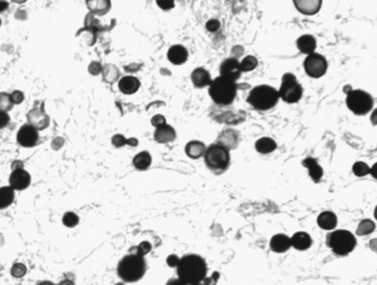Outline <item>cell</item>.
I'll return each instance as SVG.
<instances>
[{
  "label": "cell",
  "mask_w": 377,
  "mask_h": 285,
  "mask_svg": "<svg viewBox=\"0 0 377 285\" xmlns=\"http://www.w3.org/2000/svg\"><path fill=\"white\" fill-rule=\"evenodd\" d=\"M10 121V117L8 115V112L5 111H0V129L5 128L8 126Z\"/></svg>",
  "instance_id": "44"
},
{
  "label": "cell",
  "mask_w": 377,
  "mask_h": 285,
  "mask_svg": "<svg viewBox=\"0 0 377 285\" xmlns=\"http://www.w3.org/2000/svg\"><path fill=\"white\" fill-rule=\"evenodd\" d=\"M220 76L235 82V81L240 78L242 73L240 62L236 59H233V58L226 59L225 61H223L222 64H220Z\"/></svg>",
  "instance_id": "12"
},
{
  "label": "cell",
  "mask_w": 377,
  "mask_h": 285,
  "mask_svg": "<svg viewBox=\"0 0 377 285\" xmlns=\"http://www.w3.org/2000/svg\"><path fill=\"white\" fill-rule=\"evenodd\" d=\"M377 164H374V165H373V168H371V173L370 174H372L373 175V178H377Z\"/></svg>",
  "instance_id": "47"
},
{
  "label": "cell",
  "mask_w": 377,
  "mask_h": 285,
  "mask_svg": "<svg viewBox=\"0 0 377 285\" xmlns=\"http://www.w3.org/2000/svg\"><path fill=\"white\" fill-rule=\"evenodd\" d=\"M166 285H187V284L184 283L183 281L179 280V279H173V280L168 281Z\"/></svg>",
  "instance_id": "46"
},
{
  "label": "cell",
  "mask_w": 377,
  "mask_h": 285,
  "mask_svg": "<svg viewBox=\"0 0 377 285\" xmlns=\"http://www.w3.org/2000/svg\"><path fill=\"white\" fill-rule=\"evenodd\" d=\"M352 172L356 177H365V175L371 173V168L364 162H356L352 166Z\"/></svg>",
  "instance_id": "34"
},
{
  "label": "cell",
  "mask_w": 377,
  "mask_h": 285,
  "mask_svg": "<svg viewBox=\"0 0 377 285\" xmlns=\"http://www.w3.org/2000/svg\"><path fill=\"white\" fill-rule=\"evenodd\" d=\"M236 92V83L220 75L215 80H212L210 84V96L212 100L219 106L231 105L235 100Z\"/></svg>",
  "instance_id": "4"
},
{
  "label": "cell",
  "mask_w": 377,
  "mask_h": 285,
  "mask_svg": "<svg viewBox=\"0 0 377 285\" xmlns=\"http://www.w3.org/2000/svg\"><path fill=\"white\" fill-rule=\"evenodd\" d=\"M36 285H56V284L51 282V281H42V282H39Z\"/></svg>",
  "instance_id": "50"
},
{
  "label": "cell",
  "mask_w": 377,
  "mask_h": 285,
  "mask_svg": "<svg viewBox=\"0 0 377 285\" xmlns=\"http://www.w3.org/2000/svg\"><path fill=\"white\" fill-rule=\"evenodd\" d=\"M0 25H1V19H0Z\"/></svg>",
  "instance_id": "52"
},
{
  "label": "cell",
  "mask_w": 377,
  "mask_h": 285,
  "mask_svg": "<svg viewBox=\"0 0 377 285\" xmlns=\"http://www.w3.org/2000/svg\"><path fill=\"white\" fill-rule=\"evenodd\" d=\"M240 67H241V71L242 72H249V71H252L254 70L257 67V59L255 58V56L253 55H249V56H245V58L243 59V61L240 63Z\"/></svg>",
  "instance_id": "32"
},
{
  "label": "cell",
  "mask_w": 377,
  "mask_h": 285,
  "mask_svg": "<svg viewBox=\"0 0 377 285\" xmlns=\"http://www.w3.org/2000/svg\"><path fill=\"white\" fill-rule=\"evenodd\" d=\"M31 181V174L26 170H13L9 177V186L14 191H23L30 186Z\"/></svg>",
  "instance_id": "11"
},
{
  "label": "cell",
  "mask_w": 377,
  "mask_h": 285,
  "mask_svg": "<svg viewBox=\"0 0 377 285\" xmlns=\"http://www.w3.org/2000/svg\"><path fill=\"white\" fill-rule=\"evenodd\" d=\"M190 285H202L200 283H197V284H190Z\"/></svg>",
  "instance_id": "51"
},
{
  "label": "cell",
  "mask_w": 377,
  "mask_h": 285,
  "mask_svg": "<svg viewBox=\"0 0 377 285\" xmlns=\"http://www.w3.org/2000/svg\"><path fill=\"white\" fill-rule=\"evenodd\" d=\"M80 218L74 213H66L63 215V225L68 228H73L79 225Z\"/></svg>",
  "instance_id": "35"
},
{
  "label": "cell",
  "mask_w": 377,
  "mask_h": 285,
  "mask_svg": "<svg viewBox=\"0 0 377 285\" xmlns=\"http://www.w3.org/2000/svg\"><path fill=\"white\" fill-rule=\"evenodd\" d=\"M297 46L303 54H313L317 47V40L311 35H302L297 39Z\"/></svg>",
  "instance_id": "22"
},
{
  "label": "cell",
  "mask_w": 377,
  "mask_h": 285,
  "mask_svg": "<svg viewBox=\"0 0 377 285\" xmlns=\"http://www.w3.org/2000/svg\"><path fill=\"white\" fill-rule=\"evenodd\" d=\"M13 103H11L10 95L6 92H0V111L8 112L13 109Z\"/></svg>",
  "instance_id": "33"
},
{
  "label": "cell",
  "mask_w": 377,
  "mask_h": 285,
  "mask_svg": "<svg viewBox=\"0 0 377 285\" xmlns=\"http://www.w3.org/2000/svg\"><path fill=\"white\" fill-rule=\"evenodd\" d=\"M347 107L349 108L355 115L363 116L372 110L374 106L373 97L363 90H352L347 95L346 98Z\"/></svg>",
  "instance_id": "7"
},
{
  "label": "cell",
  "mask_w": 377,
  "mask_h": 285,
  "mask_svg": "<svg viewBox=\"0 0 377 285\" xmlns=\"http://www.w3.org/2000/svg\"><path fill=\"white\" fill-rule=\"evenodd\" d=\"M303 67H305L307 74L311 76V78L318 79L321 78L326 73L328 63L325 56L318 54V53H313V54L307 56Z\"/></svg>",
  "instance_id": "9"
},
{
  "label": "cell",
  "mask_w": 377,
  "mask_h": 285,
  "mask_svg": "<svg viewBox=\"0 0 377 285\" xmlns=\"http://www.w3.org/2000/svg\"><path fill=\"white\" fill-rule=\"evenodd\" d=\"M10 99L13 105H19L23 103L24 99H25V95H24V92L22 91L15 90L10 93Z\"/></svg>",
  "instance_id": "39"
},
{
  "label": "cell",
  "mask_w": 377,
  "mask_h": 285,
  "mask_svg": "<svg viewBox=\"0 0 377 285\" xmlns=\"http://www.w3.org/2000/svg\"><path fill=\"white\" fill-rule=\"evenodd\" d=\"M255 148L261 154H270L277 148V142L270 137H262L256 141Z\"/></svg>",
  "instance_id": "27"
},
{
  "label": "cell",
  "mask_w": 377,
  "mask_h": 285,
  "mask_svg": "<svg viewBox=\"0 0 377 285\" xmlns=\"http://www.w3.org/2000/svg\"><path fill=\"white\" fill-rule=\"evenodd\" d=\"M168 60L175 65L184 64L188 59V51L183 45H174L168 50Z\"/></svg>",
  "instance_id": "17"
},
{
  "label": "cell",
  "mask_w": 377,
  "mask_h": 285,
  "mask_svg": "<svg viewBox=\"0 0 377 285\" xmlns=\"http://www.w3.org/2000/svg\"><path fill=\"white\" fill-rule=\"evenodd\" d=\"M375 230V222H373L371 219H364L359 222L356 233L359 236H366L372 234Z\"/></svg>",
  "instance_id": "30"
},
{
  "label": "cell",
  "mask_w": 377,
  "mask_h": 285,
  "mask_svg": "<svg viewBox=\"0 0 377 285\" xmlns=\"http://www.w3.org/2000/svg\"><path fill=\"white\" fill-rule=\"evenodd\" d=\"M327 244L335 254L347 255L355 248L356 238L348 230H335L328 235Z\"/></svg>",
  "instance_id": "5"
},
{
  "label": "cell",
  "mask_w": 377,
  "mask_h": 285,
  "mask_svg": "<svg viewBox=\"0 0 377 285\" xmlns=\"http://www.w3.org/2000/svg\"><path fill=\"white\" fill-rule=\"evenodd\" d=\"M205 150H206V146H205L203 142L199 141H191L188 142L185 147L186 155L192 158V160H197V158L204 156Z\"/></svg>",
  "instance_id": "24"
},
{
  "label": "cell",
  "mask_w": 377,
  "mask_h": 285,
  "mask_svg": "<svg viewBox=\"0 0 377 285\" xmlns=\"http://www.w3.org/2000/svg\"><path fill=\"white\" fill-rule=\"evenodd\" d=\"M102 69H103V67H102L100 62H96V61H94V62L89 65V72L91 73L92 75L100 74L102 72Z\"/></svg>",
  "instance_id": "40"
},
{
  "label": "cell",
  "mask_w": 377,
  "mask_h": 285,
  "mask_svg": "<svg viewBox=\"0 0 377 285\" xmlns=\"http://www.w3.org/2000/svg\"><path fill=\"white\" fill-rule=\"evenodd\" d=\"M57 285H75V284H74V282H72L71 280H65V281H62V282H61L60 284H57Z\"/></svg>",
  "instance_id": "49"
},
{
  "label": "cell",
  "mask_w": 377,
  "mask_h": 285,
  "mask_svg": "<svg viewBox=\"0 0 377 285\" xmlns=\"http://www.w3.org/2000/svg\"><path fill=\"white\" fill-rule=\"evenodd\" d=\"M102 73H103V78L106 82L113 83L114 81H117L119 71L118 69L112 64H106L105 67L102 69Z\"/></svg>",
  "instance_id": "31"
},
{
  "label": "cell",
  "mask_w": 377,
  "mask_h": 285,
  "mask_svg": "<svg viewBox=\"0 0 377 285\" xmlns=\"http://www.w3.org/2000/svg\"><path fill=\"white\" fill-rule=\"evenodd\" d=\"M145 258L136 253L125 256L118 265V274L126 282H137L145 275Z\"/></svg>",
  "instance_id": "2"
},
{
  "label": "cell",
  "mask_w": 377,
  "mask_h": 285,
  "mask_svg": "<svg viewBox=\"0 0 377 285\" xmlns=\"http://www.w3.org/2000/svg\"><path fill=\"white\" fill-rule=\"evenodd\" d=\"M87 3L90 9L96 14H105L110 9V6H111V2L106 1V0H102V1L94 0V1H88Z\"/></svg>",
  "instance_id": "29"
},
{
  "label": "cell",
  "mask_w": 377,
  "mask_h": 285,
  "mask_svg": "<svg viewBox=\"0 0 377 285\" xmlns=\"http://www.w3.org/2000/svg\"><path fill=\"white\" fill-rule=\"evenodd\" d=\"M140 88V81L136 76L126 75L119 81V90L125 95H133Z\"/></svg>",
  "instance_id": "16"
},
{
  "label": "cell",
  "mask_w": 377,
  "mask_h": 285,
  "mask_svg": "<svg viewBox=\"0 0 377 285\" xmlns=\"http://www.w3.org/2000/svg\"><path fill=\"white\" fill-rule=\"evenodd\" d=\"M15 200V191L10 186L0 188V209H6Z\"/></svg>",
  "instance_id": "28"
},
{
  "label": "cell",
  "mask_w": 377,
  "mask_h": 285,
  "mask_svg": "<svg viewBox=\"0 0 377 285\" xmlns=\"http://www.w3.org/2000/svg\"><path fill=\"white\" fill-rule=\"evenodd\" d=\"M39 140L38 130L31 125H24L17 133V142L23 147H32L37 144Z\"/></svg>",
  "instance_id": "10"
},
{
  "label": "cell",
  "mask_w": 377,
  "mask_h": 285,
  "mask_svg": "<svg viewBox=\"0 0 377 285\" xmlns=\"http://www.w3.org/2000/svg\"><path fill=\"white\" fill-rule=\"evenodd\" d=\"M205 164L208 169L213 171H224L227 169L231 162L229 150L220 144H213L208 146L204 154Z\"/></svg>",
  "instance_id": "6"
},
{
  "label": "cell",
  "mask_w": 377,
  "mask_h": 285,
  "mask_svg": "<svg viewBox=\"0 0 377 285\" xmlns=\"http://www.w3.org/2000/svg\"><path fill=\"white\" fill-rule=\"evenodd\" d=\"M10 273L15 279H22L26 275L27 267H26L25 264H23V263H15L13 267H11Z\"/></svg>",
  "instance_id": "36"
},
{
  "label": "cell",
  "mask_w": 377,
  "mask_h": 285,
  "mask_svg": "<svg viewBox=\"0 0 377 285\" xmlns=\"http://www.w3.org/2000/svg\"><path fill=\"white\" fill-rule=\"evenodd\" d=\"M28 125H31L37 130H42L50 125V117L44 112L43 109L34 108L27 113Z\"/></svg>",
  "instance_id": "13"
},
{
  "label": "cell",
  "mask_w": 377,
  "mask_h": 285,
  "mask_svg": "<svg viewBox=\"0 0 377 285\" xmlns=\"http://www.w3.org/2000/svg\"><path fill=\"white\" fill-rule=\"evenodd\" d=\"M179 259L180 258H178V256L170 255V256H168V258H167V264L170 267H177L178 263H179Z\"/></svg>",
  "instance_id": "45"
},
{
  "label": "cell",
  "mask_w": 377,
  "mask_h": 285,
  "mask_svg": "<svg viewBox=\"0 0 377 285\" xmlns=\"http://www.w3.org/2000/svg\"><path fill=\"white\" fill-rule=\"evenodd\" d=\"M207 273L206 262L198 255H185L179 259L177 265L178 279L187 285L200 283Z\"/></svg>",
  "instance_id": "1"
},
{
  "label": "cell",
  "mask_w": 377,
  "mask_h": 285,
  "mask_svg": "<svg viewBox=\"0 0 377 285\" xmlns=\"http://www.w3.org/2000/svg\"><path fill=\"white\" fill-rule=\"evenodd\" d=\"M151 162H153V157H151L150 153L147 152V150H143V152L138 153L136 156L133 157V166L137 170H147L151 165Z\"/></svg>",
  "instance_id": "26"
},
{
  "label": "cell",
  "mask_w": 377,
  "mask_h": 285,
  "mask_svg": "<svg viewBox=\"0 0 377 285\" xmlns=\"http://www.w3.org/2000/svg\"><path fill=\"white\" fill-rule=\"evenodd\" d=\"M133 249H136V250L131 251V253H136V254L143 256V257H145V255L148 254L149 251L151 250V245H150L149 242H142L141 244H139L137 247H134Z\"/></svg>",
  "instance_id": "38"
},
{
  "label": "cell",
  "mask_w": 377,
  "mask_h": 285,
  "mask_svg": "<svg viewBox=\"0 0 377 285\" xmlns=\"http://www.w3.org/2000/svg\"><path fill=\"white\" fill-rule=\"evenodd\" d=\"M8 8V2L6 1H0V13L3 10H6Z\"/></svg>",
  "instance_id": "48"
},
{
  "label": "cell",
  "mask_w": 377,
  "mask_h": 285,
  "mask_svg": "<svg viewBox=\"0 0 377 285\" xmlns=\"http://www.w3.org/2000/svg\"><path fill=\"white\" fill-rule=\"evenodd\" d=\"M166 118L163 117L162 115H156L153 117V119H151V125L154 126V127L158 128L160 127V126H163L166 125Z\"/></svg>",
  "instance_id": "43"
},
{
  "label": "cell",
  "mask_w": 377,
  "mask_h": 285,
  "mask_svg": "<svg viewBox=\"0 0 377 285\" xmlns=\"http://www.w3.org/2000/svg\"><path fill=\"white\" fill-rule=\"evenodd\" d=\"M279 92V97L288 104L298 103L302 97V87L298 82L297 78L292 73H285L282 76V83Z\"/></svg>",
  "instance_id": "8"
},
{
  "label": "cell",
  "mask_w": 377,
  "mask_h": 285,
  "mask_svg": "<svg viewBox=\"0 0 377 285\" xmlns=\"http://www.w3.org/2000/svg\"><path fill=\"white\" fill-rule=\"evenodd\" d=\"M220 23L217 19H210L206 23V30L211 33H215L220 30Z\"/></svg>",
  "instance_id": "41"
},
{
  "label": "cell",
  "mask_w": 377,
  "mask_h": 285,
  "mask_svg": "<svg viewBox=\"0 0 377 285\" xmlns=\"http://www.w3.org/2000/svg\"><path fill=\"white\" fill-rule=\"evenodd\" d=\"M317 222L325 230H333L337 226V215L331 211H323L318 215Z\"/></svg>",
  "instance_id": "23"
},
{
  "label": "cell",
  "mask_w": 377,
  "mask_h": 285,
  "mask_svg": "<svg viewBox=\"0 0 377 285\" xmlns=\"http://www.w3.org/2000/svg\"><path fill=\"white\" fill-rule=\"evenodd\" d=\"M191 81L196 88H205L207 85H210L212 82V78L210 72L204 68H197L192 71Z\"/></svg>",
  "instance_id": "19"
},
{
  "label": "cell",
  "mask_w": 377,
  "mask_h": 285,
  "mask_svg": "<svg viewBox=\"0 0 377 285\" xmlns=\"http://www.w3.org/2000/svg\"><path fill=\"white\" fill-rule=\"evenodd\" d=\"M270 246L276 253H284L291 247V238L283 234L274 235L270 240Z\"/></svg>",
  "instance_id": "20"
},
{
  "label": "cell",
  "mask_w": 377,
  "mask_h": 285,
  "mask_svg": "<svg viewBox=\"0 0 377 285\" xmlns=\"http://www.w3.org/2000/svg\"><path fill=\"white\" fill-rule=\"evenodd\" d=\"M291 238V246H293L298 250H307L313 245V239L310 235L305 231H299L294 234Z\"/></svg>",
  "instance_id": "21"
},
{
  "label": "cell",
  "mask_w": 377,
  "mask_h": 285,
  "mask_svg": "<svg viewBox=\"0 0 377 285\" xmlns=\"http://www.w3.org/2000/svg\"><path fill=\"white\" fill-rule=\"evenodd\" d=\"M303 165H305L306 168L308 169L309 175H310V178H313V181L319 182L321 180L323 171H322L321 166L318 164V162L315 161L314 158H311V157L306 158V160L303 161Z\"/></svg>",
  "instance_id": "25"
},
{
  "label": "cell",
  "mask_w": 377,
  "mask_h": 285,
  "mask_svg": "<svg viewBox=\"0 0 377 285\" xmlns=\"http://www.w3.org/2000/svg\"><path fill=\"white\" fill-rule=\"evenodd\" d=\"M240 141V134L239 132L233 129H225L222 133L220 134L219 138H217V144L224 146L225 148L228 150L232 148H235Z\"/></svg>",
  "instance_id": "14"
},
{
  "label": "cell",
  "mask_w": 377,
  "mask_h": 285,
  "mask_svg": "<svg viewBox=\"0 0 377 285\" xmlns=\"http://www.w3.org/2000/svg\"><path fill=\"white\" fill-rule=\"evenodd\" d=\"M154 138L156 142H159V144H167V142H171L175 141L176 132L170 125L166 124L163 126H160V127L156 128Z\"/></svg>",
  "instance_id": "15"
},
{
  "label": "cell",
  "mask_w": 377,
  "mask_h": 285,
  "mask_svg": "<svg viewBox=\"0 0 377 285\" xmlns=\"http://www.w3.org/2000/svg\"><path fill=\"white\" fill-rule=\"evenodd\" d=\"M112 144L116 146V147H122V146H125L126 144L136 146V145H138V141L137 140L128 141V140H126V138L122 135H116V136L112 137Z\"/></svg>",
  "instance_id": "37"
},
{
  "label": "cell",
  "mask_w": 377,
  "mask_h": 285,
  "mask_svg": "<svg viewBox=\"0 0 377 285\" xmlns=\"http://www.w3.org/2000/svg\"><path fill=\"white\" fill-rule=\"evenodd\" d=\"M293 3L300 13L305 15H314L320 9L322 1L320 0H297Z\"/></svg>",
  "instance_id": "18"
},
{
  "label": "cell",
  "mask_w": 377,
  "mask_h": 285,
  "mask_svg": "<svg viewBox=\"0 0 377 285\" xmlns=\"http://www.w3.org/2000/svg\"><path fill=\"white\" fill-rule=\"evenodd\" d=\"M280 99L277 89L271 85L261 84L254 87L249 93L248 103L256 110H269L273 108Z\"/></svg>",
  "instance_id": "3"
},
{
  "label": "cell",
  "mask_w": 377,
  "mask_h": 285,
  "mask_svg": "<svg viewBox=\"0 0 377 285\" xmlns=\"http://www.w3.org/2000/svg\"><path fill=\"white\" fill-rule=\"evenodd\" d=\"M157 5L163 10H170L175 7V1L173 0H158Z\"/></svg>",
  "instance_id": "42"
}]
</instances>
